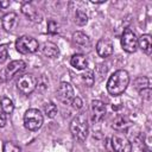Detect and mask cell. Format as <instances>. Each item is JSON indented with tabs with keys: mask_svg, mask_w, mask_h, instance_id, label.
Returning a JSON list of instances; mask_svg holds the SVG:
<instances>
[{
	"mask_svg": "<svg viewBox=\"0 0 152 152\" xmlns=\"http://www.w3.org/2000/svg\"><path fill=\"white\" fill-rule=\"evenodd\" d=\"M96 52L102 58L109 57L113 53V44H112V42L109 39H106V38L100 39L97 42V44H96Z\"/></svg>",
	"mask_w": 152,
	"mask_h": 152,
	"instance_id": "cell-12",
	"label": "cell"
},
{
	"mask_svg": "<svg viewBox=\"0 0 152 152\" xmlns=\"http://www.w3.org/2000/svg\"><path fill=\"white\" fill-rule=\"evenodd\" d=\"M129 83V75L126 70L114 71L107 81V91L113 96L121 95Z\"/></svg>",
	"mask_w": 152,
	"mask_h": 152,
	"instance_id": "cell-1",
	"label": "cell"
},
{
	"mask_svg": "<svg viewBox=\"0 0 152 152\" xmlns=\"http://www.w3.org/2000/svg\"><path fill=\"white\" fill-rule=\"evenodd\" d=\"M139 93H140V95H141L142 97H145L146 100H150V99H151V96H150V95H151V89H150V88L142 89V90H140Z\"/></svg>",
	"mask_w": 152,
	"mask_h": 152,
	"instance_id": "cell-29",
	"label": "cell"
},
{
	"mask_svg": "<svg viewBox=\"0 0 152 152\" xmlns=\"http://www.w3.org/2000/svg\"><path fill=\"white\" fill-rule=\"evenodd\" d=\"M87 21H88V17H87L86 12H83L82 10H77L75 13V23L78 26H83L87 24Z\"/></svg>",
	"mask_w": 152,
	"mask_h": 152,
	"instance_id": "cell-20",
	"label": "cell"
},
{
	"mask_svg": "<svg viewBox=\"0 0 152 152\" xmlns=\"http://www.w3.org/2000/svg\"><path fill=\"white\" fill-rule=\"evenodd\" d=\"M57 96L61 102L63 103H70L74 96V88L69 82H61L58 89H57Z\"/></svg>",
	"mask_w": 152,
	"mask_h": 152,
	"instance_id": "cell-9",
	"label": "cell"
},
{
	"mask_svg": "<svg viewBox=\"0 0 152 152\" xmlns=\"http://www.w3.org/2000/svg\"><path fill=\"white\" fill-rule=\"evenodd\" d=\"M44 112L49 118H55L57 114V107L53 102H46L44 104Z\"/></svg>",
	"mask_w": 152,
	"mask_h": 152,
	"instance_id": "cell-23",
	"label": "cell"
},
{
	"mask_svg": "<svg viewBox=\"0 0 152 152\" xmlns=\"http://www.w3.org/2000/svg\"><path fill=\"white\" fill-rule=\"evenodd\" d=\"M7 56H8V49H7V45H6V44L0 45V64L4 63V62L7 59Z\"/></svg>",
	"mask_w": 152,
	"mask_h": 152,
	"instance_id": "cell-26",
	"label": "cell"
},
{
	"mask_svg": "<svg viewBox=\"0 0 152 152\" xmlns=\"http://www.w3.org/2000/svg\"><path fill=\"white\" fill-rule=\"evenodd\" d=\"M134 86H135V88H137L139 91L142 90V89L150 88V80H148L147 77H145V76H139V77L135 78Z\"/></svg>",
	"mask_w": 152,
	"mask_h": 152,
	"instance_id": "cell-19",
	"label": "cell"
},
{
	"mask_svg": "<svg viewBox=\"0 0 152 152\" xmlns=\"http://www.w3.org/2000/svg\"><path fill=\"white\" fill-rule=\"evenodd\" d=\"M2 152H21V148L13 141H6L4 142Z\"/></svg>",
	"mask_w": 152,
	"mask_h": 152,
	"instance_id": "cell-24",
	"label": "cell"
},
{
	"mask_svg": "<svg viewBox=\"0 0 152 152\" xmlns=\"http://www.w3.org/2000/svg\"><path fill=\"white\" fill-rule=\"evenodd\" d=\"M1 24H2V27L5 31H12L17 24H18V15L17 13L14 12H8L6 13L2 19H1Z\"/></svg>",
	"mask_w": 152,
	"mask_h": 152,
	"instance_id": "cell-13",
	"label": "cell"
},
{
	"mask_svg": "<svg viewBox=\"0 0 152 152\" xmlns=\"http://www.w3.org/2000/svg\"><path fill=\"white\" fill-rule=\"evenodd\" d=\"M37 83H38L37 78L32 74H25L19 77V80L17 82V87L20 93L28 95L37 88Z\"/></svg>",
	"mask_w": 152,
	"mask_h": 152,
	"instance_id": "cell-6",
	"label": "cell"
},
{
	"mask_svg": "<svg viewBox=\"0 0 152 152\" xmlns=\"http://www.w3.org/2000/svg\"><path fill=\"white\" fill-rule=\"evenodd\" d=\"M138 46L146 53L151 55L152 52V38L150 34H142L140 38H138Z\"/></svg>",
	"mask_w": 152,
	"mask_h": 152,
	"instance_id": "cell-16",
	"label": "cell"
},
{
	"mask_svg": "<svg viewBox=\"0 0 152 152\" xmlns=\"http://www.w3.org/2000/svg\"><path fill=\"white\" fill-rule=\"evenodd\" d=\"M112 147L114 152H131L132 151V144L131 141L122 134L116 133L110 139Z\"/></svg>",
	"mask_w": 152,
	"mask_h": 152,
	"instance_id": "cell-8",
	"label": "cell"
},
{
	"mask_svg": "<svg viewBox=\"0 0 152 152\" xmlns=\"http://www.w3.org/2000/svg\"><path fill=\"white\" fill-rule=\"evenodd\" d=\"M42 52L46 56V57H50V58H55L59 55V49L58 46L55 44V43H51V42H46L42 45Z\"/></svg>",
	"mask_w": 152,
	"mask_h": 152,
	"instance_id": "cell-17",
	"label": "cell"
},
{
	"mask_svg": "<svg viewBox=\"0 0 152 152\" xmlns=\"http://www.w3.org/2000/svg\"><path fill=\"white\" fill-rule=\"evenodd\" d=\"M90 109H91V118L95 122L101 121L106 115V104L100 100H93Z\"/></svg>",
	"mask_w": 152,
	"mask_h": 152,
	"instance_id": "cell-10",
	"label": "cell"
},
{
	"mask_svg": "<svg viewBox=\"0 0 152 152\" xmlns=\"http://www.w3.org/2000/svg\"><path fill=\"white\" fill-rule=\"evenodd\" d=\"M38 48H39V44L37 42V39H34L31 36H21L15 42L17 51L23 53V55L33 53L38 50Z\"/></svg>",
	"mask_w": 152,
	"mask_h": 152,
	"instance_id": "cell-5",
	"label": "cell"
},
{
	"mask_svg": "<svg viewBox=\"0 0 152 152\" xmlns=\"http://www.w3.org/2000/svg\"><path fill=\"white\" fill-rule=\"evenodd\" d=\"M70 64L75 68V69H78V70H83V69H87L88 66V59L82 53H75L71 56L70 58Z\"/></svg>",
	"mask_w": 152,
	"mask_h": 152,
	"instance_id": "cell-14",
	"label": "cell"
},
{
	"mask_svg": "<svg viewBox=\"0 0 152 152\" xmlns=\"http://www.w3.org/2000/svg\"><path fill=\"white\" fill-rule=\"evenodd\" d=\"M6 122H7L6 114L0 109V127H5L6 126Z\"/></svg>",
	"mask_w": 152,
	"mask_h": 152,
	"instance_id": "cell-30",
	"label": "cell"
},
{
	"mask_svg": "<svg viewBox=\"0 0 152 152\" xmlns=\"http://www.w3.org/2000/svg\"><path fill=\"white\" fill-rule=\"evenodd\" d=\"M121 46L126 52H135L138 49V38L131 28H126L121 36Z\"/></svg>",
	"mask_w": 152,
	"mask_h": 152,
	"instance_id": "cell-7",
	"label": "cell"
},
{
	"mask_svg": "<svg viewBox=\"0 0 152 152\" xmlns=\"http://www.w3.org/2000/svg\"><path fill=\"white\" fill-rule=\"evenodd\" d=\"M21 12H23V14H25L31 21L38 23V21H40V19H42L40 13L37 11V8L34 7V5H33L32 2H28V1L24 2V4L21 5Z\"/></svg>",
	"mask_w": 152,
	"mask_h": 152,
	"instance_id": "cell-11",
	"label": "cell"
},
{
	"mask_svg": "<svg viewBox=\"0 0 152 152\" xmlns=\"http://www.w3.org/2000/svg\"><path fill=\"white\" fill-rule=\"evenodd\" d=\"M72 42L77 46H80L82 49H88L90 46V39H89V37L86 33L81 32V31H77V32H75L72 34Z\"/></svg>",
	"mask_w": 152,
	"mask_h": 152,
	"instance_id": "cell-15",
	"label": "cell"
},
{
	"mask_svg": "<svg viewBox=\"0 0 152 152\" xmlns=\"http://www.w3.org/2000/svg\"><path fill=\"white\" fill-rule=\"evenodd\" d=\"M70 132L76 140H78V141L86 140V138L88 135V120H87L86 114L80 113L71 120Z\"/></svg>",
	"mask_w": 152,
	"mask_h": 152,
	"instance_id": "cell-2",
	"label": "cell"
},
{
	"mask_svg": "<svg viewBox=\"0 0 152 152\" xmlns=\"http://www.w3.org/2000/svg\"><path fill=\"white\" fill-rule=\"evenodd\" d=\"M82 80H83V82L87 87H91L94 84V81H95L93 70H87L86 69V71L82 74Z\"/></svg>",
	"mask_w": 152,
	"mask_h": 152,
	"instance_id": "cell-21",
	"label": "cell"
},
{
	"mask_svg": "<svg viewBox=\"0 0 152 152\" xmlns=\"http://www.w3.org/2000/svg\"><path fill=\"white\" fill-rule=\"evenodd\" d=\"M0 107H1V110L5 114H11L14 110L13 101L10 97H1V100H0Z\"/></svg>",
	"mask_w": 152,
	"mask_h": 152,
	"instance_id": "cell-18",
	"label": "cell"
},
{
	"mask_svg": "<svg viewBox=\"0 0 152 152\" xmlns=\"http://www.w3.org/2000/svg\"><path fill=\"white\" fill-rule=\"evenodd\" d=\"M26 68V63L21 59H15L10 62L1 71H0V81L1 82H7L11 78H13L14 76H17L18 74H20L21 71H24V69Z\"/></svg>",
	"mask_w": 152,
	"mask_h": 152,
	"instance_id": "cell-3",
	"label": "cell"
},
{
	"mask_svg": "<svg viewBox=\"0 0 152 152\" xmlns=\"http://www.w3.org/2000/svg\"><path fill=\"white\" fill-rule=\"evenodd\" d=\"M10 6V1H0V19L5 15V10Z\"/></svg>",
	"mask_w": 152,
	"mask_h": 152,
	"instance_id": "cell-28",
	"label": "cell"
},
{
	"mask_svg": "<svg viewBox=\"0 0 152 152\" xmlns=\"http://www.w3.org/2000/svg\"><path fill=\"white\" fill-rule=\"evenodd\" d=\"M48 32H49L50 34H56V33H58V32H59V24H58L56 20L50 19V20L48 21Z\"/></svg>",
	"mask_w": 152,
	"mask_h": 152,
	"instance_id": "cell-25",
	"label": "cell"
},
{
	"mask_svg": "<svg viewBox=\"0 0 152 152\" xmlns=\"http://www.w3.org/2000/svg\"><path fill=\"white\" fill-rule=\"evenodd\" d=\"M128 126V121L126 118L124 116H118L114 121H113V127L118 131H122L124 128H126Z\"/></svg>",
	"mask_w": 152,
	"mask_h": 152,
	"instance_id": "cell-22",
	"label": "cell"
},
{
	"mask_svg": "<svg viewBox=\"0 0 152 152\" xmlns=\"http://www.w3.org/2000/svg\"><path fill=\"white\" fill-rule=\"evenodd\" d=\"M44 121L43 114L36 109V108H30L26 110L25 115H24V126L28 129V131H37L42 127Z\"/></svg>",
	"mask_w": 152,
	"mask_h": 152,
	"instance_id": "cell-4",
	"label": "cell"
},
{
	"mask_svg": "<svg viewBox=\"0 0 152 152\" xmlns=\"http://www.w3.org/2000/svg\"><path fill=\"white\" fill-rule=\"evenodd\" d=\"M70 104L72 106V108H75V109H80V108H82V100L80 99V97H74L72 100H71V102H70Z\"/></svg>",
	"mask_w": 152,
	"mask_h": 152,
	"instance_id": "cell-27",
	"label": "cell"
},
{
	"mask_svg": "<svg viewBox=\"0 0 152 152\" xmlns=\"http://www.w3.org/2000/svg\"><path fill=\"white\" fill-rule=\"evenodd\" d=\"M144 152H151V151H150V150H148V148H147V150H145V151H144Z\"/></svg>",
	"mask_w": 152,
	"mask_h": 152,
	"instance_id": "cell-31",
	"label": "cell"
}]
</instances>
